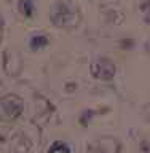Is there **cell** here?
<instances>
[{
    "instance_id": "52a82bcc",
    "label": "cell",
    "mask_w": 150,
    "mask_h": 153,
    "mask_svg": "<svg viewBox=\"0 0 150 153\" xmlns=\"http://www.w3.org/2000/svg\"><path fill=\"white\" fill-rule=\"evenodd\" d=\"M3 26H5V22H3L2 14H0V42H2V37H3Z\"/></svg>"
},
{
    "instance_id": "5b68a950",
    "label": "cell",
    "mask_w": 150,
    "mask_h": 153,
    "mask_svg": "<svg viewBox=\"0 0 150 153\" xmlns=\"http://www.w3.org/2000/svg\"><path fill=\"white\" fill-rule=\"evenodd\" d=\"M29 45H31L32 50H40V48L48 45V38L45 35H34L31 38V43H29Z\"/></svg>"
},
{
    "instance_id": "7a4b0ae2",
    "label": "cell",
    "mask_w": 150,
    "mask_h": 153,
    "mask_svg": "<svg viewBox=\"0 0 150 153\" xmlns=\"http://www.w3.org/2000/svg\"><path fill=\"white\" fill-rule=\"evenodd\" d=\"M24 110L22 99L16 94H7L0 97V120L2 121H14L21 117Z\"/></svg>"
},
{
    "instance_id": "3957f363",
    "label": "cell",
    "mask_w": 150,
    "mask_h": 153,
    "mask_svg": "<svg viewBox=\"0 0 150 153\" xmlns=\"http://www.w3.org/2000/svg\"><path fill=\"white\" fill-rule=\"evenodd\" d=\"M90 72L96 80H112L115 76V64L107 57H98L91 62Z\"/></svg>"
},
{
    "instance_id": "6da1fadb",
    "label": "cell",
    "mask_w": 150,
    "mask_h": 153,
    "mask_svg": "<svg viewBox=\"0 0 150 153\" xmlns=\"http://www.w3.org/2000/svg\"><path fill=\"white\" fill-rule=\"evenodd\" d=\"M50 19L54 27L74 29L80 24V13H78V8L74 7V5L61 2V3H56L51 8Z\"/></svg>"
},
{
    "instance_id": "277c9868",
    "label": "cell",
    "mask_w": 150,
    "mask_h": 153,
    "mask_svg": "<svg viewBox=\"0 0 150 153\" xmlns=\"http://www.w3.org/2000/svg\"><path fill=\"white\" fill-rule=\"evenodd\" d=\"M18 10H19V13H21L22 16L31 18L34 14V10H35V3H34V0H19Z\"/></svg>"
},
{
    "instance_id": "8992f818",
    "label": "cell",
    "mask_w": 150,
    "mask_h": 153,
    "mask_svg": "<svg viewBox=\"0 0 150 153\" xmlns=\"http://www.w3.org/2000/svg\"><path fill=\"white\" fill-rule=\"evenodd\" d=\"M48 153H72V150H70V147L64 142H54L50 147Z\"/></svg>"
}]
</instances>
